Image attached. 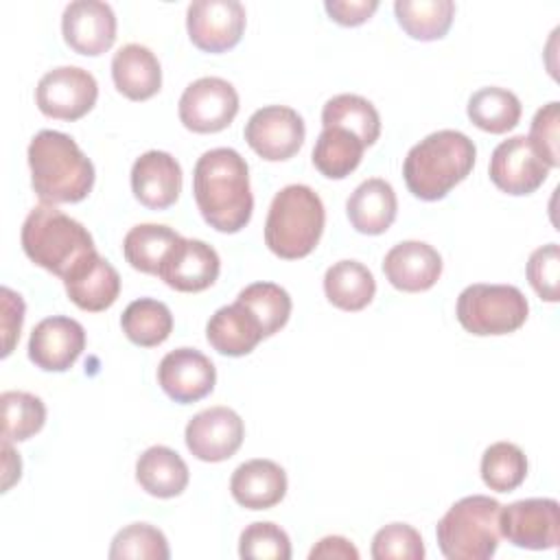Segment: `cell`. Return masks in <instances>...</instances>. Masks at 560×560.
<instances>
[{
  "mask_svg": "<svg viewBox=\"0 0 560 560\" xmlns=\"http://www.w3.org/2000/svg\"><path fill=\"white\" fill-rule=\"evenodd\" d=\"M192 195L210 228L223 234L241 232L254 210L245 158L228 147L206 151L192 171Z\"/></svg>",
  "mask_w": 560,
  "mask_h": 560,
  "instance_id": "cell-1",
  "label": "cell"
},
{
  "mask_svg": "<svg viewBox=\"0 0 560 560\" xmlns=\"http://www.w3.org/2000/svg\"><path fill=\"white\" fill-rule=\"evenodd\" d=\"M26 155L31 184L42 203H77L92 192L94 164L68 133L37 131Z\"/></svg>",
  "mask_w": 560,
  "mask_h": 560,
  "instance_id": "cell-2",
  "label": "cell"
},
{
  "mask_svg": "<svg viewBox=\"0 0 560 560\" xmlns=\"http://www.w3.org/2000/svg\"><path fill=\"white\" fill-rule=\"evenodd\" d=\"M475 142L455 129H440L413 144L402 162L409 192L422 201L444 199L475 166Z\"/></svg>",
  "mask_w": 560,
  "mask_h": 560,
  "instance_id": "cell-3",
  "label": "cell"
},
{
  "mask_svg": "<svg viewBox=\"0 0 560 560\" xmlns=\"http://www.w3.org/2000/svg\"><path fill=\"white\" fill-rule=\"evenodd\" d=\"M22 249L37 267L61 280L96 252L92 234L72 217L50 203L35 206L22 223Z\"/></svg>",
  "mask_w": 560,
  "mask_h": 560,
  "instance_id": "cell-4",
  "label": "cell"
},
{
  "mask_svg": "<svg viewBox=\"0 0 560 560\" xmlns=\"http://www.w3.org/2000/svg\"><path fill=\"white\" fill-rule=\"evenodd\" d=\"M326 210L319 195L304 184H289L271 199L265 245L284 260L308 256L324 232Z\"/></svg>",
  "mask_w": 560,
  "mask_h": 560,
  "instance_id": "cell-5",
  "label": "cell"
},
{
  "mask_svg": "<svg viewBox=\"0 0 560 560\" xmlns=\"http://www.w3.org/2000/svg\"><path fill=\"white\" fill-rule=\"evenodd\" d=\"M501 503L486 494H470L453 503L438 521V547L448 560H488L497 553Z\"/></svg>",
  "mask_w": 560,
  "mask_h": 560,
  "instance_id": "cell-6",
  "label": "cell"
},
{
  "mask_svg": "<svg viewBox=\"0 0 560 560\" xmlns=\"http://www.w3.org/2000/svg\"><path fill=\"white\" fill-rule=\"evenodd\" d=\"M455 313L462 328L470 335H510L525 324L529 304L518 287L479 282L459 293Z\"/></svg>",
  "mask_w": 560,
  "mask_h": 560,
  "instance_id": "cell-7",
  "label": "cell"
},
{
  "mask_svg": "<svg viewBox=\"0 0 560 560\" xmlns=\"http://www.w3.org/2000/svg\"><path fill=\"white\" fill-rule=\"evenodd\" d=\"M98 98L96 79L79 66H59L48 70L37 88L35 103L39 112L57 120H79L83 118Z\"/></svg>",
  "mask_w": 560,
  "mask_h": 560,
  "instance_id": "cell-8",
  "label": "cell"
},
{
  "mask_svg": "<svg viewBox=\"0 0 560 560\" xmlns=\"http://www.w3.org/2000/svg\"><path fill=\"white\" fill-rule=\"evenodd\" d=\"M238 114V94L221 77H201L179 96V120L195 133H217Z\"/></svg>",
  "mask_w": 560,
  "mask_h": 560,
  "instance_id": "cell-9",
  "label": "cell"
},
{
  "mask_svg": "<svg viewBox=\"0 0 560 560\" xmlns=\"http://www.w3.org/2000/svg\"><path fill=\"white\" fill-rule=\"evenodd\" d=\"M501 536L521 549H556L560 542V505L556 499H521L501 508Z\"/></svg>",
  "mask_w": 560,
  "mask_h": 560,
  "instance_id": "cell-10",
  "label": "cell"
},
{
  "mask_svg": "<svg viewBox=\"0 0 560 560\" xmlns=\"http://www.w3.org/2000/svg\"><path fill=\"white\" fill-rule=\"evenodd\" d=\"M306 127L302 116L287 105L256 109L245 125V140L267 162H284L304 144Z\"/></svg>",
  "mask_w": 560,
  "mask_h": 560,
  "instance_id": "cell-11",
  "label": "cell"
},
{
  "mask_svg": "<svg viewBox=\"0 0 560 560\" xmlns=\"http://www.w3.org/2000/svg\"><path fill=\"white\" fill-rule=\"evenodd\" d=\"M245 7L238 0H195L186 11L190 42L203 52L234 48L245 31Z\"/></svg>",
  "mask_w": 560,
  "mask_h": 560,
  "instance_id": "cell-12",
  "label": "cell"
},
{
  "mask_svg": "<svg viewBox=\"0 0 560 560\" xmlns=\"http://www.w3.org/2000/svg\"><path fill=\"white\" fill-rule=\"evenodd\" d=\"M245 424L230 407H210L195 413L184 431L188 451L201 462H225L243 444Z\"/></svg>",
  "mask_w": 560,
  "mask_h": 560,
  "instance_id": "cell-13",
  "label": "cell"
},
{
  "mask_svg": "<svg viewBox=\"0 0 560 560\" xmlns=\"http://www.w3.org/2000/svg\"><path fill=\"white\" fill-rule=\"evenodd\" d=\"M488 173L499 190L521 197L536 192L545 184L549 166L536 153L527 136H512L492 151Z\"/></svg>",
  "mask_w": 560,
  "mask_h": 560,
  "instance_id": "cell-14",
  "label": "cell"
},
{
  "mask_svg": "<svg viewBox=\"0 0 560 560\" xmlns=\"http://www.w3.org/2000/svg\"><path fill=\"white\" fill-rule=\"evenodd\" d=\"M158 383L164 394L179 402H197L206 398L217 383L212 361L195 348H177L162 357L158 365Z\"/></svg>",
  "mask_w": 560,
  "mask_h": 560,
  "instance_id": "cell-15",
  "label": "cell"
},
{
  "mask_svg": "<svg viewBox=\"0 0 560 560\" xmlns=\"http://www.w3.org/2000/svg\"><path fill=\"white\" fill-rule=\"evenodd\" d=\"M85 348L83 326L66 315L42 319L28 337V359L44 372H66Z\"/></svg>",
  "mask_w": 560,
  "mask_h": 560,
  "instance_id": "cell-16",
  "label": "cell"
},
{
  "mask_svg": "<svg viewBox=\"0 0 560 560\" xmlns=\"http://www.w3.org/2000/svg\"><path fill=\"white\" fill-rule=\"evenodd\" d=\"M61 33L74 52L96 57L114 46L116 15L107 2L74 0L63 9Z\"/></svg>",
  "mask_w": 560,
  "mask_h": 560,
  "instance_id": "cell-17",
  "label": "cell"
},
{
  "mask_svg": "<svg viewBox=\"0 0 560 560\" xmlns=\"http://www.w3.org/2000/svg\"><path fill=\"white\" fill-rule=\"evenodd\" d=\"M219 271L221 258L212 245L182 236L164 258L158 276L175 291L199 293L214 284Z\"/></svg>",
  "mask_w": 560,
  "mask_h": 560,
  "instance_id": "cell-18",
  "label": "cell"
},
{
  "mask_svg": "<svg viewBox=\"0 0 560 560\" xmlns=\"http://www.w3.org/2000/svg\"><path fill=\"white\" fill-rule=\"evenodd\" d=\"M383 273L398 291H429L442 276V256L429 243L402 241L385 254Z\"/></svg>",
  "mask_w": 560,
  "mask_h": 560,
  "instance_id": "cell-19",
  "label": "cell"
},
{
  "mask_svg": "<svg viewBox=\"0 0 560 560\" xmlns=\"http://www.w3.org/2000/svg\"><path fill=\"white\" fill-rule=\"evenodd\" d=\"M133 197L151 208H171L182 192V166L166 151H147L131 166Z\"/></svg>",
  "mask_w": 560,
  "mask_h": 560,
  "instance_id": "cell-20",
  "label": "cell"
},
{
  "mask_svg": "<svg viewBox=\"0 0 560 560\" xmlns=\"http://www.w3.org/2000/svg\"><path fill=\"white\" fill-rule=\"evenodd\" d=\"M63 287L74 306L88 313H101L118 300L120 276L109 260L94 252L63 278Z\"/></svg>",
  "mask_w": 560,
  "mask_h": 560,
  "instance_id": "cell-21",
  "label": "cell"
},
{
  "mask_svg": "<svg viewBox=\"0 0 560 560\" xmlns=\"http://www.w3.org/2000/svg\"><path fill=\"white\" fill-rule=\"evenodd\" d=\"M230 492L247 510H269L287 494V472L271 459H249L232 472Z\"/></svg>",
  "mask_w": 560,
  "mask_h": 560,
  "instance_id": "cell-22",
  "label": "cell"
},
{
  "mask_svg": "<svg viewBox=\"0 0 560 560\" xmlns=\"http://www.w3.org/2000/svg\"><path fill=\"white\" fill-rule=\"evenodd\" d=\"M208 343L225 357L249 354L262 339V326L249 308L234 300V304L221 306L208 319L206 326Z\"/></svg>",
  "mask_w": 560,
  "mask_h": 560,
  "instance_id": "cell-23",
  "label": "cell"
},
{
  "mask_svg": "<svg viewBox=\"0 0 560 560\" xmlns=\"http://www.w3.org/2000/svg\"><path fill=\"white\" fill-rule=\"evenodd\" d=\"M346 212L350 219V225L361 234H383L392 228L398 201L396 192L389 182L381 177H370L361 182L354 192L346 201Z\"/></svg>",
  "mask_w": 560,
  "mask_h": 560,
  "instance_id": "cell-24",
  "label": "cell"
},
{
  "mask_svg": "<svg viewBox=\"0 0 560 560\" xmlns=\"http://www.w3.org/2000/svg\"><path fill=\"white\" fill-rule=\"evenodd\" d=\"M112 79L116 90L129 101H147L162 88V68L147 46L125 44L114 52Z\"/></svg>",
  "mask_w": 560,
  "mask_h": 560,
  "instance_id": "cell-25",
  "label": "cell"
},
{
  "mask_svg": "<svg viewBox=\"0 0 560 560\" xmlns=\"http://www.w3.org/2000/svg\"><path fill=\"white\" fill-rule=\"evenodd\" d=\"M190 479L186 462L168 446H151L136 462V481L158 499H171L186 490Z\"/></svg>",
  "mask_w": 560,
  "mask_h": 560,
  "instance_id": "cell-26",
  "label": "cell"
},
{
  "mask_svg": "<svg viewBox=\"0 0 560 560\" xmlns=\"http://www.w3.org/2000/svg\"><path fill=\"white\" fill-rule=\"evenodd\" d=\"M324 293L332 306L354 313L372 302L376 280L363 262L339 260L324 273Z\"/></svg>",
  "mask_w": 560,
  "mask_h": 560,
  "instance_id": "cell-27",
  "label": "cell"
},
{
  "mask_svg": "<svg viewBox=\"0 0 560 560\" xmlns=\"http://www.w3.org/2000/svg\"><path fill=\"white\" fill-rule=\"evenodd\" d=\"M179 238L182 236L168 225L140 223L125 234L122 254L136 271L158 276L164 258Z\"/></svg>",
  "mask_w": 560,
  "mask_h": 560,
  "instance_id": "cell-28",
  "label": "cell"
},
{
  "mask_svg": "<svg viewBox=\"0 0 560 560\" xmlns=\"http://www.w3.org/2000/svg\"><path fill=\"white\" fill-rule=\"evenodd\" d=\"M365 144L341 127H324L313 147V164L328 179L348 177L363 160Z\"/></svg>",
  "mask_w": 560,
  "mask_h": 560,
  "instance_id": "cell-29",
  "label": "cell"
},
{
  "mask_svg": "<svg viewBox=\"0 0 560 560\" xmlns=\"http://www.w3.org/2000/svg\"><path fill=\"white\" fill-rule=\"evenodd\" d=\"M396 20L400 28L420 42L442 39L455 15V2L451 0H396Z\"/></svg>",
  "mask_w": 560,
  "mask_h": 560,
  "instance_id": "cell-30",
  "label": "cell"
},
{
  "mask_svg": "<svg viewBox=\"0 0 560 560\" xmlns=\"http://www.w3.org/2000/svg\"><path fill=\"white\" fill-rule=\"evenodd\" d=\"M324 127H341L354 133L365 147H372L381 136V116L376 107L359 94H337L322 109Z\"/></svg>",
  "mask_w": 560,
  "mask_h": 560,
  "instance_id": "cell-31",
  "label": "cell"
},
{
  "mask_svg": "<svg viewBox=\"0 0 560 560\" xmlns=\"http://www.w3.org/2000/svg\"><path fill=\"white\" fill-rule=\"evenodd\" d=\"M125 337L140 348H155L173 332L171 308L153 298H140L127 304L120 317Z\"/></svg>",
  "mask_w": 560,
  "mask_h": 560,
  "instance_id": "cell-32",
  "label": "cell"
},
{
  "mask_svg": "<svg viewBox=\"0 0 560 560\" xmlns=\"http://www.w3.org/2000/svg\"><path fill=\"white\" fill-rule=\"evenodd\" d=\"M521 101L505 88H481L468 98V118L488 133H505L521 120Z\"/></svg>",
  "mask_w": 560,
  "mask_h": 560,
  "instance_id": "cell-33",
  "label": "cell"
},
{
  "mask_svg": "<svg viewBox=\"0 0 560 560\" xmlns=\"http://www.w3.org/2000/svg\"><path fill=\"white\" fill-rule=\"evenodd\" d=\"M2 440L24 442L42 431L46 422V405L28 392H2Z\"/></svg>",
  "mask_w": 560,
  "mask_h": 560,
  "instance_id": "cell-34",
  "label": "cell"
},
{
  "mask_svg": "<svg viewBox=\"0 0 560 560\" xmlns=\"http://www.w3.org/2000/svg\"><path fill=\"white\" fill-rule=\"evenodd\" d=\"M527 477V457L512 442H494L481 455V479L494 492H512Z\"/></svg>",
  "mask_w": 560,
  "mask_h": 560,
  "instance_id": "cell-35",
  "label": "cell"
},
{
  "mask_svg": "<svg viewBox=\"0 0 560 560\" xmlns=\"http://www.w3.org/2000/svg\"><path fill=\"white\" fill-rule=\"evenodd\" d=\"M236 302H241L245 308L254 313V317L262 326L265 337L276 335L289 322L291 306H293L289 293L276 282L247 284L236 295Z\"/></svg>",
  "mask_w": 560,
  "mask_h": 560,
  "instance_id": "cell-36",
  "label": "cell"
},
{
  "mask_svg": "<svg viewBox=\"0 0 560 560\" xmlns=\"http://www.w3.org/2000/svg\"><path fill=\"white\" fill-rule=\"evenodd\" d=\"M107 556L112 560H168L171 549L166 536L158 527L149 523H131L114 536Z\"/></svg>",
  "mask_w": 560,
  "mask_h": 560,
  "instance_id": "cell-37",
  "label": "cell"
},
{
  "mask_svg": "<svg viewBox=\"0 0 560 560\" xmlns=\"http://www.w3.org/2000/svg\"><path fill=\"white\" fill-rule=\"evenodd\" d=\"M238 556L243 560H289L291 540L280 525L256 521L241 532Z\"/></svg>",
  "mask_w": 560,
  "mask_h": 560,
  "instance_id": "cell-38",
  "label": "cell"
},
{
  "mask_svg": "<svg viewBox=\"0 0 560 560\" xmlns=\"http://www.w3.org/2000/svg\"><path fill=\"white\" fill-rule=\"evenodd\" d=\"M374 560H422L424 542L416 527L407 523H389L372 538Z\"/></svg>",
  "mask_w": 560,
  "mask_h": 560,
  "instance_id": "cell-39",
  "label": "cell"
},
{
  "mask_svg": "<svg viewBox=\"0 0 560 560\" xmlns=\"http://www.w3.org/2000/svg\"><path fill=\"white\" fill-rule=\"evenodd\" d=\"M527 280L532 289L545 302L560 300V247L558 243H547L532 252L527 260Z\"/></svg>",
  "mask_w": 560,
  "mask_h": 560,
  "instance_id": "cell-40",
  "label": "cell"
},
{
  "mask_svg": "<svg viewBox=\"0 0 560 560\" xmlns=\"http://www.w3.org/2000/svg\"><path fill=\"white\" fill-rule=\"evenodd\" d=\"M558 129H560V103L551 101L534 114L529 136H527V140L532 142V147L549 168H556L560 164Z\"/></svg>",
  "mask_w": 560,
  "mask_h": 560,
  "instance_id": "cell-41",
  "label": "cell"
},
{
  "mask_svg": "<svg viewBox=\"0 0 560 560\" xmlns=\"http://www.w3.org/2000/svg\"><path fill=\"white\" fill-rule=\"evenodd\" d=\"M0 330H2V357H9L20 339L24 322V300L9 287L0 289Z\"/></svg>",
  "mask_w": 560,
  "mask_h": 560,
  "instance_id": "cell-42",
  "label": "cell"
},
{
  "mask_svg": "<svg viewBox=\"0 0 560 560\" xmlns=\"http://www.w3.org/2000/svg\"><path fill=\"white\" fill-rule=\"evenodd\" d=\"M326 13L341 26H359L378 9V0H326Z\"/></svg>",
  "mask_w": 560,
  "mask_h": 560,
  "instance_id": "cell-43",
  "label": "cell"
},
{
  "mask_svg": "<svg viewBox=\"0 0 560 560\" xmlns=\"http://www.w3.org/2000/svg\"><path fill=\"white\" fill-rule=\"evenodd\" d=\"M311 560L319 558H339V560H359V549L343 536H324L308 553Z\"/></svg>",
  "mask_w": 560,
  "mask_h": 560,
  "instance_id": "cell-44",
  "label": "cell"
},
{
  "mask_svg": "<svg viewBox=\"0 0 560 560\" xmlns=\"http://www.w3.org/2000/svg\"><path fill=\"white\" fill-rule=\"evenodd\" d=\"M2 453H4V479H2V492H7L18 479H20V472H22V462H20V455L11 448V442L9 440H2Z\"/></svg>",
  "mask_w": 560,
  "mask_h": 560,
  "instance_id": "cell-45",
  "label": "cell"
}]
</instances>
